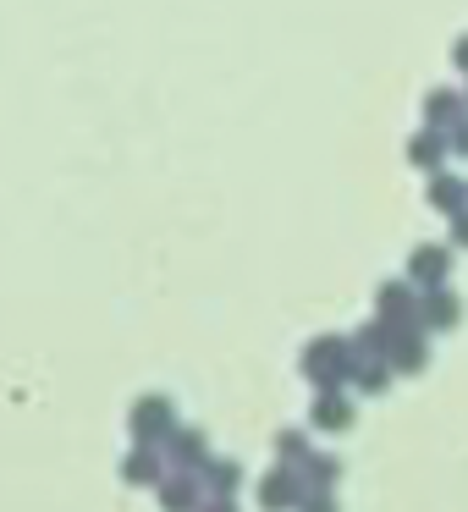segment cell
Returning <instances> with one entry per match:
<instances>
[{"mask_svg": "<svg viewBox=\"0 0 468 512\" xmlns=\"http://www.w3.org/2000/svg\"><path fill=\"white\" fill-rule=\"evenodd\" d=\"M353 364H358L353 342H347V336H336V331L309 336V342H303V353H298V375L309 380L314 391H320V386H347V380H353Z\"/></svg>", "mask_w": 468, "mask_h": 512, "instance_id": "obj_1", "label": "cell"}, {"mask_svg": "<svg viewBox=\"0 0 468 512\" xmlns=\"http://www.w3.org/2000/svg\"><path fill=\"white\" fill-rule=\"evenodd\" d=\"M127 435L144 446H166L177 435V408H171L166 391H144V397L127 408Z\"/></svg>", "mask_w": 468, "mask_h": 512, "instance_id": "obj_2", "label": "cell"}, {"mask_svg": "<svg viewBox=\"0 0 468 512\" xmlns=\"http://www.w3.org/2000/svg\"><path fill=\"white\" fill-rule=\"evenodd\" d=\"M303 496H309V479H303V468H292V463H276V468H265V474L254 479V501L265 512H298Z\"/></svg>", "mask_w": 468, "mask_h": 512, "instance_id": "obj_3", "label": "cell"}, {"mask_svg": "<svg viewBox=\"0 0 468 512\" xmlns=\"http://www.w3.org/2000/svg\"><path fill=\"white\" fill-rule=\"evenodd\" d=\"M204 496H210V490H204V474H193V468H171V474L155 485L160 512H199Z\"/></svg>", "mask_w": 468, "mask_h": 512, "instance_id": "obj_4", "label": "cell"}, {"mask_svg": "<svg viewBox=\"0 0 468 512\" xmlns=\"http://www.w3.org/2000/svg\"><path fill=\"white\" fill-rule=\"evenodd\" d=\"M375 314L380 320H391L402 331V325H419V287H413L408 276L402 281H380L375 287Z\"/></svg>", "mask_w": 468, "mask_h": 512, "instance_id": "obj_5", "label": "cell"}, {"mask_svg": "<svg viewBox=\"0 0 468 512\" xmlns=\"http://www.w3.org/2000/svg\"><path fill=\"white\" fill-rule=\"evenodd\" d=\"M446 276H452V243H419L408 248V281L413 287H446Z\"/></svg>", "mask_w": 468, "mask_h": 512, "instance_id": "obj_6", "label": "cell"}, {"mask_svg": "<svg viewBox=\"0 0 468 512\" xmlns=\"http://www.w3.org/2000/svg\"><path fill=\"white\" fill-rule=\"evenodd\" d=\"M408 166L424 171V177H435V171H446V160H452V138H446V127H419V133L408 138Z\"/></svg>", "mask_w": 468, "mask_h": 512, "instance_id": "obj_7", "label": "cell"}, {"mask_svg": "<svg viewBox=\"0 0 468 512\" xmlns=\"http://www.w3.org/2000/svg\"><path fill=\"white\" fill-rule=\"evenodd\" d=\"M353 419H358V408H353V397H347L342 386H320L314 391V402H309V424L314 430H353Z\"/></svg>", "mask_w": 468, "mask_h": 512, "instance_id": "obj_8", "label": "cell"}, {"mask_svg": "<svg viewBox=\"0 0 468 512\" xmlns=\"http://www.w3.org/2000/svg\"><path fill=\"white\" fill-rule=\"evenodd\" d=\"M166 474H171L166 446H144V441H133V452L122 457V479H127V485H149V490H155Z\"/></svg>", "mask_w": 468, "mask_h": 512, "instance_id": "obj_9", "label": "cell"}, {"mask_svg": "<svg viewBox=\"0 0 468 512\" xmlns=\"http://www.w3.org/2000/svg\"><path fill=\"white\" fill-rule=\"evenodd\" d=\"M463 320V298L452 287H424L419 292V325L424 331H457Z\"/></svg>", "mask_w": 468, "mask_h": 512, "instance_id": "obj_10", "label": "cell"}, {"mask_svg": "<svg viewBox=\"0 0 468 512\" xmlns=\"http://www.w3.org/2000/svg\"><path fill=\"white\" fill-rule=\"evenodd\" d=\"M424 204L452 221L457 210H468V177H463V171H435V177L424 182Z\"/></svg>", "mask_w": 468, "mask_h": 512, "instance_id": "obj_11", "label": "cell"}, {"mask_svg": "<svg viewBox=\"0 0 468 512\" xmlns=\"http://www.w3.org/2000/svg\"><path fill=\"white\" fill-rule=\"evenodd\" d=\"M424 325H402L397 342H391V369L397 375H424V364H430V342H424Z\"/></svg>", "mask_w": 468, "mask_h": 512, "instance_id": "obj_12", "label": "cell"}, {"mask_svg": "<svg viewBox=\"0 0 468 512\" xmlns=\"http://www.w3.org/2000/svg\"><path fill=\"white\" fill-rule=\"evenodd\" d=\"M166 457H171V468H193V474H199V468L210 463V441H204V430H193V424H177V435L166 441Z\"/></svg>", "mask_w": 468, "mask_h": 512, "instance_id": "obj_13", "label": "cell"}, {"mask_svg": "<svg viewBox=\"0 0 468 512\" xmlns=\"http://www.w3.org/2000/svg\"><path fill=\"white\" fill-rule=\"evenodd\" d=\"M468 116V89H430L424 94V127H452Z\"/></svg>", "mask_w": 468, "mask_h": 512, "instance_id": "obj_14", "label": "cell"}, {"mask_svg": "<svg viewBox=\"0 0 468 512\" xmlns=\"http://www.w3.org/2000/svg\"><path fill=\"white\" fill-rule=\"evenodd\" d=\"M347 342H353V353H358V358H391V342H397V325H391V320H380V314H375V320H364L353 336H347Z\"/></svg>", "mask_w": 468, "mask_h": 512, "instance_id": "obj_15", "label": "cell"}, {"mask_svg": "<svg viewBox=\"0 0 468 512\" xmlns=\"http://www.w3.org/2000/svg\"><path fill=\"white\" fill-rule=\"evenodd\" d=\"M199 474H204V490H210V496H237V490H243V463H232V457H210Z\"/></svg>", "mask_w": 468, "mask_h": 512, "instance_id": "obj_16", "label": "cell"}, {"mask_svg": "<svg viewBox=\"0 0 468 512\" xmlns=\"http://www.w3.org/2000/svg\"><path fill=\"white\" fill-rule=\"evenodd\" d=\"M391 375H397V369H391V358H358V364H353V380H347V386L364 391V397H380V391L391 386Z\"/></svg>", "mask_w": 468, "mask_h": 512, "instance_id": "obj_17", "label": "cell"}, {"mask_svg": "<svg viewBox=\"0 0 468 512\" xmlns=\"http://www.w3.org/2000/svg\"><path fill=\"white\" fill-rule=\"evenodd\" d=\"M270 446H276V463H292V468H303L314 457V446H309V435H303V430H276V441H270Z\"/></svg>", "mask_w": 468, "mask_h": 512, "instance_id": "obj_18", "label": "cell"}, {"mask_svg": "<svg viewBox=\"0 0 468 512\" xmlns=\"http://www.w3.org/2000/svg\"><path fill=\"white\" fill-rule=\"evenodd\" d=\"M303 479H309V490H336V479H342V463H336L331 452H314L309 463H303Z\"/></svg>", "mask_w": 468, "mask_h": 512, "instance_id": "obj_19", "label": "cell"}, {"mask_svg": "<svg viewBox=\"0 0 468 512\" xmlns=\"http://www.w3.org/2000/svg\"><path fill=\"white\" fill-rule=\"evenodd\" d=\"M298 512H336V490H309Z\"/></svg>", "mask_w": 468, "mask_h": 512, "instance_id": "obj_20", "label": "cell"}, {"mask_svg": "<svg viewBox=\"0 0 468 512\" xmlns=\"http://www.w3.org/2000/svg\"><path fill=\"white\" fill-rule=\"evenodd\" d=\"M446 243H452V248H468V210H457L452 221H446Z\"/></svg>", "mask_w": 468, "mask_h": 512, "instance_id": "obj_21", "label": "cell"}, {"mask_svg": "<svg viewBox=\"0 0 468 512\" xmlns=\"http://www.w3.org/2000/svg\"><path fill=\"white\" fill-rule=\"evenodd\" d=\"M446 138H452V155H457V160H468V116L446 127Z\"/></svg>", "mask_w": 468, "mask_h": 512, "instance_id": "obj_22", "label": "cell"}, {"mask_svg": "<svg viewBox=\"0 0 468 512\" xmlns=\"http://www.w3.org/2000/svg\"><path fill=\"white\" fill-rule=\"evenodd\" d=\"M199 512H237V496H204Z\"/></svg>", "mask_w": 468, "mask_h": 512, "instance_id": "obj_23", "label": "cell"}, {"mask_svg": "<svg viewBox=\"0 0 468 512\" xmlns=\"http://www.w3.org/2000/svg\"><path fill=\"white\" fill-rule=\"evenodd\" d=\"M452 61H457V72H468V34L452 45Z\"/></svg>", "mask_w": 468, "mask_h": 512, "instance_id": "obj_24", "label": "cell"}]
</instances>
